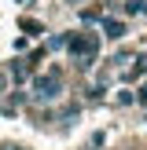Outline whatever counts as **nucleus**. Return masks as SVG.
Returning a JSON list of instances; mask_svg holds the SVG:
<instances>
[{"label":"nucleus","instance_id":"1","mask_svg":"<svg viewBox=\"0 0 147 150\" xmlns=\"http://www.w3.org/2000/svg\"><path fill=\"white\" fill-rule=\"evenodd\" d=\"M55 95H59V77L55 73H51V77H41L33 84V103H51Z\"/></svg>","mask_w":147,"mask_h":150},{"label":"nucleus","instance_id":"2","mask_svg":"<svg viewBox=\"0 0 147 150\" xmlns=\"http://www.w3.org/2000/svg\"><path fill=\"white\" fill-rule=\"evenodd\" d=\"M103 29H107V37H121V33H125V26L114 22V18H103Z\"/></svg>","mask_w":147,"mask_h":150},{"label":"nucleus","instance_id":"3","mask_svg":"<svg viewBox=\"0 0 147 150\" xmlns=\"http://www.w3.org/2000/svg\"><path fill=\"white\" fill-rule=\"evenodd\" d=\"M70 51H81V55H85V51H92V40L77 37V40H70Z\"/></svg>","mask_w":147,"mask_h":150},{"label":"nucleus","instance_id":"4","mask_svg":"<svg viewBox=\"0 0 147 150\" xmlns=\"http://www.w3.org/2000/svg\"><path fill=\"white\" fill-rule=\"evenodd\" d=\"M0 150H26V146H15V143H4V146H0Z\"/></svg>","mask_w":147,"mask_h":150}]
</instances>
